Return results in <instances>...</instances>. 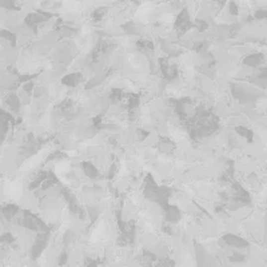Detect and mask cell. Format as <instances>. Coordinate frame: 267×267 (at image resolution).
Segmentation results:
<instances>
[{
    "label": "cell",
    "instance_id": "cell-2",
    "mask_svg": "<svg viewBox=\"0 0 267 267\" xmlns=\"http://www.w3.org/2000/svg\"><path fill=\"white\" fill-rule=\"evenodd\" d=\"M48 243H50V233L36 234V237L32 241V245H31L30 249V258L32 262L38 261L42 257L43 253L48 247Z\"/></svg>",
    "mask_w": 267,
    "mask_h": 267
},
{
    "label": "cell",
    "instance_id": "cell-3",
    "mask_svg": "<svg viewBox=\"0 0 267 267\" xmlns=\"http://www.w3.org/2000/svg\"><path fill=\"white\" fill-rule=\"evenodd\" d=\"M0 267H4V266H1V265H0Z\"/></svg>",
    "mask_w": 267,
    "mask_h": 267
},
{
    "label": "cell",
    "instance_id": "cell-1",
    "mask_svg": "<svg viewBox=\"0 0 267 267\" xmlns=\"http://www.w3.org/2000/svg\"><path fill=\"white\" fill-rule=\"evenodd\" d=\"M221 243L231 251H245L250 247V243L245 238L234 233H226L221 237Z\"/></svg>",
    "mask_w": 267,
    "mask_h": 267
}]
</instances>
